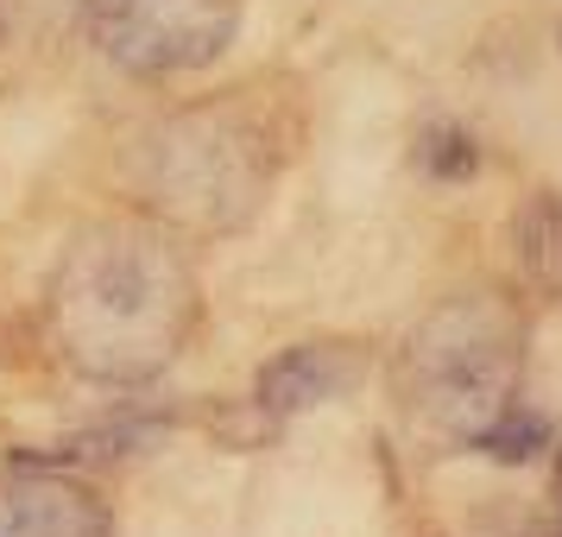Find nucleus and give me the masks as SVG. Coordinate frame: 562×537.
Wrapping results in <instances>:
<instances>
[{"mask_svg": "<svg viewBox=\"0 0 562 537\" xmlns=\"http://www.w3.org/2000/svg\"><path fill=\"white\" fill-rule=\"evenodd\" d=\"M196 272L158 215H102L70 234L45 284V335L82 380H153L196 329Z\"/></svg>", "mask_w": 562, "mask_h": 537, "instance_id": "nucleus-1", "label": "nucleus"}, {"mask_svg": "<svg viewBox=\"0 0 562 537\" xmlns=\"http://www.w3.org/2000/svg\"><path fill=\"white\" fill-rule=\"evenodd\" d=\"M0 537H114L108 506L57 468L0 474Z\"/></svg>", "mask_w": 562, "mask_h": 537, "instance_id": "nucleus-5", "label": "nucleus"}, {"mask_svg": "<svg viewBox=\"0 0 562 537\" xmlns=\"http://www.w3.org/2000/svg\"><path fill=\"white\" fill-rule=\"evenodd\" d=\"M284 133L272 102L254 89H234L222 102H196L171 114L139 153V203L165 228L234 234L247 228L279 178Z\"/></svg>", "mask_w": 562, "mask_h": 537, "instance_id": "nucleus-2", "label": "nucleus"}, {"mask_svg": "<svg viewBox=\"0 0 562 537\" xmlns=\"http://www.w3.org/2000/svg\"><path fill=\"white\" fill-rule=\"evenodd\" d=\"M95 52L146 82L209 70L240 32V0H82Z\"/></svg>", "mask_w": 562, "mask_h": 537, "instance_id": "nucleus-4", "label": "nucleus"}, {"mask_svg": "<svg viewBox=\"0 0 562 537\" xmlns=\"http://www.w3.org/2000/svg\"><path fill=\"white\" fill-rule=\"evenodd\" d=\"M355 380V360L341 355V348H291V355L259 380V405L272 411H297V405H316V399H329L341 385Z\"/></svg>", "mask_w": 562, "mask_h": 537, "instance_id": "nucleus-6", "label": "nucleus"}, {"mask_svg": "<svg viewBox=\"0 0 562 537\" xmlns=\"http://www.w3.org/2000/svg\"><path fill=\"white\" fill-rule=\"evenodd\" d=\"M543 537H562V456H557V518H550V532Z\"/></svg>", "mask_w": 562, "mask_h": 537, "instance_id": "nucleus-7", "label": "nucleus"}, {"mask_svg": "<svg viewBox=\"0 0 562 537\" xmlns=\"http://www.w3.org/2000/svg\"><path fill=\"white\" fill-rule=\"evenodd\" d=\"M405 405L430 430L481 449L493 424H506L518 399V323L493 298H456L411 335Z\"/></svg>", "mask_w": 562, "mask_h": 537, "instance_id": "nucleus-3", "label": "nucleus"}]
</instances>
